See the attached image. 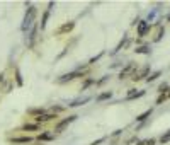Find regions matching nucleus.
<instances>
[{"instance_id":"obj_1","label":"nucleus","mask_w":170,"mask_h":145,"mask_svg":"<svg viewBox=\"0 0 170 145\" xmlns=\"http://www.w3.org/2000/svg\"><path fill=\"white\" fill-rule=\"evenodd\" d=\"M36 14H38L36 7L29 5V9H27V12H25V16H24V22H22V31H29V29H32L34 26H36V24H34Z\"/></svg>"},{"instance_id":"obj_2","label":"nucleus","mask_w":170,"mask_h":145,"mask_svg":"<svg viewBox=\"0 0 170 145\" xmlns=\"http://www.w3.org/2000/svg\"><path fill=\"white\" fill-rule=\"evenodd\" d=\"M85 73H87V70L78 68V70H75V72H70V73H65V75L58 77L56 82H58V84H65V82H70V80H73V79H76V77H83Z\"/></svg>"},{"instance_id":"obj_3","label":"nucleus","mask_w":170,"mask_h":145,"mask_svg":"<svg viewBox=\"0 0 170 145\" xmlns=\"http://www.w3.org/2000/svg\"><path fill=\"white\" fill-rule=\"evenodd\" d=\"M76 118H78V116H76V115H72V116H68V118L61 119V121H58V123L55 125V132H56V133H61V132H65V128H66L70 123H73V121H75Z\"/></svg>"},{"instance_id":"obj_4","label":"nucleus","mask_w":170,"mask_h":145,"mask_svg":"<svg viewBox=\"0 0 170 145\" xmlns=\"http://www.w3.org/2000/svg\"><path fill=\"white\" fill-rule=\"evenodd\" d=\"M136 72V63H133V62H129V63L126 65V67L121 70V73H119V79L123 80V79H126V77H133V73Z\"/></svg>"},{"instance_id":"obj_5","label":"nucleus","mask_w":170,"mask_h":145,"mask_svg":"<svg viewBox=\"0 0 170 145\" xmlns=\"http://www.w3.org/2000/svg\"><path fill=\"white\" fill-rule=\"evenodd\" d=\"M148 73H150V65H144L143 68H140V70H138V72H134L133 73V80L134 82H138V80H143L144 77H148Z\"/></svg>"},{"instance_id":"obj_6","label":"nucleus","mask_w":170,"mask_h":145,"mask_svg":"<svg viewBox=\"0 0 170 145\" xmlns=\"http://www.w3.org/2000/svg\"><path fill=\"white\" fill-rule=\"evenodd\" d=\"M56 118H58V116H56L55 113H51V111H49V113H42V115L36 116L34 119H36V123L39 125V123H46V121H51V119H56Z\"/></svg>"},{"instance_id":"obj_7","label":"nucleus","mask_w":170,"mask_h":145,"mask_svg":"<svg viewBox=\"0 0 170 145\" xmlns=\"http://www.w3.org/2000/svg\"><path fill=\"white\" fill-rule=\"evenodd\" d=\"M136 31H138V36H146V34L150 33V22L146 21H140L138 22V27H136Z\"/></svg>"},{"instance_id":"obj_8","label":"nucleus","mask_w":170,"mask_h":145,"mask_svg":"<svg viewBox=\"0 0 170 145\" xmlns=\"http://www.w3.org/2000/svg\"><path fill=\"white\" fill-rule=\"evenodd\" d=\"M73 27H75V22L70 21V22H65V24H61L58 27V31H56V34H68L70 31H73Z\"/></svg>"},{"instance_id":"obj_9","label":"nucleus","mask_w":170,"mask_h":145,"mask_svg":"<svg viewBox=\"0 0 170 145\" xmlns=\"http://www.w3.org/2000/svg\"><path fill=\"white\" fill-rule=\"evenodd\" d=\"M141 96H144V90H136V89H131L129 92L126 94V101H131V99L141 97Z\"/></svg>"},{"instance_id":"obj_10","label":"nucleus","mask_w":170,"mask_h":145,"mask_svg":"<svg viewBox=\"0 0 170 145\" xmlns=\"http://www.w3.org/2000/svg\"><path fill=\"white\" fill-rule=\"evenodd\" d=\"M34 138L32 136H17V138H10V142H12L14 145H19V143H31Z\"/></svg>"},{"instance_id":"obj_11","label":"nucleus","mask_w":170,"mask_h":145,"mask_svg":"<svg viewBox=\"0 0 170 145\" xmlns=\"http://www.w3.org/2000/svg\"><path fill=\"white\" fill-rule=\"evenodd\" d=\"M136 53H140V55H150V44H141V46H136L134 48Z\"/></svg>"},{"instance_id":"obj_12","label":"nucleus","mask_w":170,"mask_h":145,"mask_svg":"<svg viewBox=\"0 0 170 145\" xmlns=\"http://www.w3.org/2000/svg\"><path fill=\"white\" fill-rule=\"evenodd\" d=\"M36 140L38 142H49V140H55V135H51V133H41V135L36 136Z\"/></svg>"},{"instance_id":"obj_13","label":"nucleus","mask_w":170,"mask_h":145,"mask_svg":"<svg viewBox=\"0 0 170 145\" xmlns=\"http://www.w3.org/2000/svg\"><path fill=\"white\" fill-rule=\"evenodd\" d=\"M22 130H29V132H38V130H39V125H38V123H25V125H22Z\"/></svg>"},{"instance_id":"obj_14","label":"nucleus","mask_w":170,"mask_h":145,"mask_svg":"<svg viewBox=\"0 0 170 145\" xmlns=\"http://www.w3.org/2000/svg\"><path fill=\"white\" fill-rule=\"evenodd\" d=\"M90 101V97L87 96V97H83V99H76V101H73L72 104H68L70 108H76V106H82V104H85V102H89Z\"/></svg>"},{"instance_id":"obj_15","label":"nucleus","mask_w":170,"mask_h":145,"mask_svg":"<svg viewBox=\"0 0 170 145\" xmlns=\"http://www.w3.org/2000/svg\"><path fill=\"white\" fill-rule=\"evenodd\" d=\"M110 97H112V92H110V90H106V92H102V94H99V96H97V101L102 102V101L110 99Z\"/></svg>"},{"instance_id":"obj_16","label":"nucleus","mask_w":170,"mask_h":145,"mask_svg":"<svg viewBox=\"0 0 170 145\" xmlns=\"http://www.w3.org/2000/svg\"><path fill=\"white\" fill-rule=\"evenodd\" d=\"M163 34H165V29H163L162 26H158V31H157V34H155V38H153V41H155V43H158L162 38H163Z\"/></svg>"},{"instance_id":"obj_17","label":"nucleus","mask_w":170,"mask_h":145,"mask_svg":"<svg viewBox=\"0 0 170 145\" xmlns=\"http://www.w3.org/2000/svg\"><path fill=\"white\" fill-rule=\"evenodd\" d=\"M27 113L34 115V116H39V115H42V113H46V111L42 109V108H31V109H27Z\"/></svg>"},{"instance_id":"obj_18","label":"nucleus","mask_w":170,"mask_h":145,"mask_svg":"<svg viewBox=\"0 0 170 145\" xmlns=\"http://www.w3.org/2000/svg\"><path fill=\"white\" fill-rule=\"evenodd\" d=\"M151 113H153V109H146L144 113H141V115L136 118V121H144V119L148 118V116H151Z\"/></svg>"},{"instance_id":"obj_19","label":"nucleus","mask_w":170,"mask_h":145,"mask_svg":"<svg viewBox=\"0 0 170 145\" xmlns=\"http://www.w3.org/2000/svg\"><path fill=\"white\" fill-rule=\"evenodd\" d=\"M15 82H17L19 87L24 85V80H22V75H21V70H19V68H15Z\"/></svg>"},{"instance_id":"obj_20","label":"nucleus","mask_w":170,"mask_h":145,"mask_svg":"<svg viewBox=\"0 0 170 145\" xmlns=\"http://www.w3.org/2000/svg\"><path fill=\"white\" fill-rule=\"evenodd\" d=\"M160 75H162L160 70H157V72H153V73H150V75L146 77V82H153V80H157V79H158Z\"/></svg>"},{"instance_id":"obj_21","label":"nucleus","mask_w":170,"mask_h":145,"mask_svg":"<svg viewBox=\"0 0 170 145\" xmlns=\"http://www.w3.org/2000/svg\"><path fill=\"white\" fill-rule=\"evenodd\" d=\"M48 17H49V9H48V10H44V14H42V19H41V29H44V27H46Z\"/></svg>"},{"instance_id":"obj_22","label":"nucleus","mask_w":170,"mask_h":145,"mask_svg":"<svg viewBox=\"0 0 170 145\" xmlns=\"http://www.w3.org/2000/svg\"><path fill=\"white\" fill-rule=\"evenodd\" d=\"M168 142H170V130H167V132L160 136V143H168Z\"/></svg>"},{"instance_id":"obj_23","label":"nucleus","mask_w":170,"mask_h":145,"mask_svg":"<svg viewBox=\"0 0 170 145\" xmlns=\"http://www.w3.org/2000/svg\"><path fill=\"white\" fill-rule=\"evenodd\" d=\"M168 89H170V87H168V84H167V82H162V84L158 85V92H160V94H165Z\"/></svg>"},{"instance_id":"obj_24","label":"nucleus","mask_w":170,"mask_h":145,"mask_svg":"<svg viewBox=\"0 0 170 145\" xmlns=\"http://www.w3.org/2000/svg\"><path fill=\"white\" fill-rule=\"evenodd\" d=\"M155 143H157V140H155V138H146V140L138 142V145H155Z\"/></svg>"},{"instance_id":"obj_25","label":"nucleus","mask_w":170,"mask_h":145,"mask_svg":"<svg viewBox=\"0 0 170 145\" xmlns=\"http://www.w3.org/2000/svg\"><path fill=\"white\" fill-rule=\"evenodd\" d=\"M106 140V136H102V138H99V140H95V142H92L90 145H99V143H102V142Z\"/></svg>"},{"instance_id":"obj_26","label":"nucleus","mask_w":170,"mask_h":145,"mask_svg":"<svg viewBox=\"0 0 170 145\" xmlns=\"http://www.w3.org/2000/svg\"><path fill=\"white\" fill-rule=\"evenodd\" d=\"M4 82V73H0V84Z\"/></svg>"},{"instance_id":"obj_27","label":"nucleus","mask_w":170,"mask_h":145,"mask_svg":"<svg viewBox=\"0 0 170 145\" xmlns=\"http://www.w3.org/2000/svg\"><path fill=\"white\" fill-rule=\"evenodd\" d=\"M167 21H168V22H170V16H168V17H167Z\"/></svg>"}]
</instances>
